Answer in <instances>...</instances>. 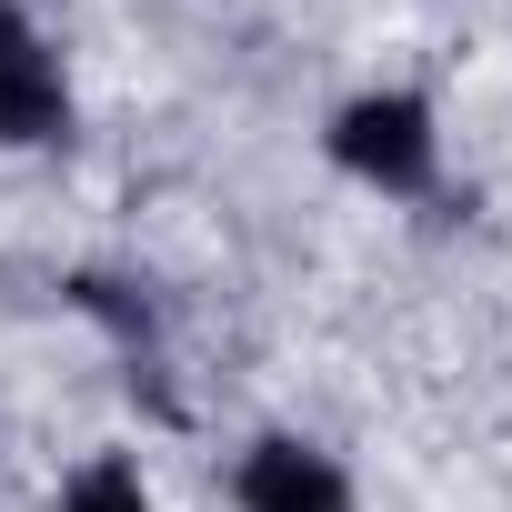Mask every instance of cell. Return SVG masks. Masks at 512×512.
I'll list each match as a JSON object with an SVG mask.
<instances>
[{
  "mask_svg": "<svg viewBox=\"0 0 512 512\" xmlns=\"http://www.w3.org/2000/svg\"><path fill=\"white\" fill-rule=\"evenodd\" d=\"M322 151H332L342 181H362V191H382V201H432V191H442V111H432L412 81H372V91L332 101Z\"/></svg>",
  "mask_w": 512,
  "mask_h": 512,
  "instance_id": "1",
  "label": "cell"
},
{
  "mask_svg": "<svg viewBox=\"0 0 512 512\" xmlns=\"http://www.w3.org/2000/svg\"><path fill=\"white\" fill-rule=\"evenodd\" d=\"M51 141H71V71L21 0H0V151H51Z\"/></svg>",
  "mask_w": 512,
  "mask_h": 512,
  "instance_id": "2",
  "label": "cell"
},
{
  "mask_svg": "<svg viewBox=\"0 0 512 512\" xmlns=\"http://www.w3.org/2000/svg\"><path fill=\"white\" fill-rule=\"evenodd\" d=\"M231 512H362V492L312 432H251L231 462Z\"/></svg>",
  "mask_w": 512,
  "mask_h": 512,
  "instance_id": "3",
  "label": "cell"
},
{
  "mask_svg": "<svg viewBox=\"0 0 512 512\" xmlns=\"http://www.w3.org/2000/svg\"><path fill=\"white\" fill-rule=\"evenodd\" d=\"M51 512H161V492L141 482V462L101 452V462H81V472L51 492Z\"/></svg>",
  "mask_w": 512,
  "mask_h": 512,
  "instance_id": "4",
  "label": "cell"
}]
</instances>
